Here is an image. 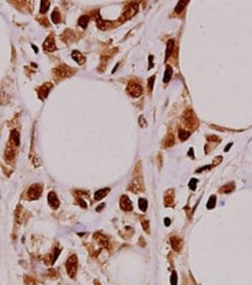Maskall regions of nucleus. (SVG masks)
<instances>
[{
	"label": "nucleus",
	"instance_id": "1",
	"mask_svg": "<svg viewBox=\"0 0 252 285\" xmlns=\"http://www.w3.org/2000/svg\"><path fill=\"white\" fill-rule=\"evenodd\" d=\"M66 268H67V272H68L69 277L74 278L76 276V272H77V256H70L68 258V261H67Z\"/></svg>",
	"mask_w": 252,
	"mask_h": 285
},
{
	"label": "nucleus",
	"instance_id": "2",
	"mask_svg": "<svg viewBox=\"0 0 252 285\" xmlns=\"http://www.w3.org/2000/svg\"><path fill=\"white\" fill-rule=\"evenodd\" d=\"M183 123L186 126H189V128H192V129H194L195 126L198 124L197 118L195 117L194 112H193L190 109L186 110V112L183 113Z\"/></svg>",
	"mask_w": 252,
	"mask_h": 285
},
{
	"label": "nucleus",
	"instance_id": "3",
	"mask_svg": "<svg viewBox=\"0 0 252 285\" xmlns=\"http://www.w3.org/2000/svg\"><path fill=\"white\" fill-rule=\"evenodd\" d=\"M127 92H128L132 97L137 98V97H140V96L143 95L144 90H143V87H141L139 83L132 81V82H130L128 85H127Z\"/></svg>",
	"mask_w": 252,
	"mask_h": 285
},
{
	"label": "nucleus",
	"instance_id": "4",
	"mask_svg": "<svg viewBox=\"0 0 252 285\" xmlns=\"http://www.w3.org/2000/svg\"><path fill=\"white\" fill-rule=\"evenodd\" d=\"M42 194V185L40 184H34L29 187L27 192V197L29 200H38Z\"/></svg>",
	"mask_w": 252,
	"mask_h": 285
},
{
	"label": "nucleus",
	"instance_id": "5",
	"mask_svg": "<svg viewBox=\"0 0 252 285\" xmlns=\"http://www.w3.org/2000/svg\"><path fill=\"white\" fill-rule=\"evenodd\" d=\"M55 75L57 76L58 79H62V77H67V76H70L71 74H72V70L69 68V67H67V66H60L58 68H56L55 70Z\"/></svg>",
	"mask_w": 252,
	"mask_h": 285
},
{
	"label": "nucleus",
	"instance_id": "6",
	"mask_svg": "<svg viewBox=\"0 0 252 285\" xmlns=\"http://www.w3.org/2000/svg\"><path fill=\"white\" fill-rule=\"evenodd\" d=\"M137 12H138V6H137V4H131V5H128L127 7H126L125 12H124V18L121 19V21H125V20L130 19V18H132L134 14H136Z\"/></svg>",
	"mask_w": 252,
	"mask_h": 285
},
{
	"label": "nucleus",
	"instance_id": "7",
	"mask_svg": "<svg viewBox=\"0 0 252 285\" xmlns=\"http://www.w3.org/2000/svg\"><path fill=\"white\" fill-rule=\"evenodd\" d=\"M43 49L47 50V51H54V50H56V45H55V40H54V36H53V35H49L48 38L45 40Z\"/></svg>",
	"mask_w": 252,
	"mask_h": 285
},
{
	"label": "nucleus",
	"instance_id": "8",
	"mask_svg": "<svg viewBox=\"0 0 252 285\" xmlns=\"http://www.w3.org/2000/svg\"><path fill=\"white\" fill-rule=\"evenodd\" d=\"M120 208L124 212H131L132 210V202H131V200L128 199L127 195H123L120 197Z\"/></svg>",
	"mask_w": 252,
	"mask_h": 285
},
{
	"label": "nucleus",
	"instance_id": "9",
	"mask_svg": "<svg viewBox=\"0 0 252 285\" xmlns=\"http://www.w3.org/2000/svg\"><path fill=\"white\" fill-rule=\"evenodd\" d=\"M48 203L53 209H57L60 207V200L54 192H50L48 194Z\"/></svg>",
	"mask_w": 252,
	"mask_h": 285
},
{
	"label": "nucleus",
	"instance_id": "10",
	"mask_svg": "<svg viewBox=\"0 0 252 285\" xmlns=\"http://www.w3.org/2000/svg\"><path fill=\"white\" fill-rule=\"evenodd\" d=\"M15 150H17V147L8 143V145H7V147H6V151H5V158H6L7 161H13V160H14Z\"/></svg>",
	"mask_w": 252,
	"mask_h": 285
},
{
	"label": "nucleus",
	"instance_id": "11",
	"mask_svg": "<svg viewBox=\"0 0 252 285\" xmlns=\"http://www.w3.org/2000/svg\"><path fill=\"white\" fill-rule=\"evenodd\" d=\"M182 240L181 238H179V237H172L171 238V246H172V248L174 249V251H176V252H180L181 251V249H182Z\"/></svg>",
	"mask_w": 252,
	"mask_h": 285
},
{
	"label": "nucleus",
	"instance_id": "12",
	"mask_svg": "<svg viewBox=\"0 0 252 285\" xmlns=\"http://www.w3.org/2000/svg\"><path fill=\"white\" fill-rule=\"evenodd\" d=\"M53 88V84L51 83H46L45 85H42L41 88L39 89V96L40 98L45 99L47 96H48L49 91H50V89Z\"/></svg>",
	"mask_w": 252,
	"mask_h": 285
},
{
	"label": "nucleus",
	"instance_id": "13",
	"mask_svg": "<svg viewBox=\"0 0 252 285\" xmlns=\"http://www.w3.org/2000/svg\"><path fill=\"white\" fill-rule=\"evenodd\" d=\"M10 144H12V145L15 146V147H18L20 145V135L17 130H13V131L11 132Z\"/></svg>",
	"mask_w": 252,
	"mask_h": 285
},
{
	"label": "nucleus",
	"instance_id": "14",
	"mask_svg": "<svg viewBox=\"0 0 252 285\" xmlns=\"http://www.w3.org/2000/svg\"><path fill=\"white\" fill-rule=\"evenodd\" d=\"M94 237L96 238V241H97L98 243H99L102 246H104V248H109V246H110V244H109V240H107L106 237L103 235V234H100V233H96Z\"/></svg>",
	"mask_w": 252,
	"mask_h": 285
},
{
	"label": "nucleus",
	"instance_id": "15",
	"mask_svg": "<svg viewBox=\"0 0 252 285\" xmlns=\"http://www.w3.org/2000/svg\"><path fill=\"white\" fill-rule=\"evenodd\" d=\"M71 57L75 60L78 64H83V63L85 62V56L82 55V53H79L77 50H74V51L71 53Z\"/></svg>",
	"mask_w": 252,
	"mask_h": 285
},
{
	"label": "nucleus",
	"instance_id": "16",
	"mask_svg": "<svg viewBox=\"0 0 252 285\" xmlns=\"http://www.w3.org/2000/svg\"><path fill=\"white\" fill-rule=\"evenodd\" d=\"M233 189H235V184H233V182H229V184H225L224 186H222L220 188V193L229 194V193H232Z\"/></svg>",
	"mask_w": 252,
	"mask_h": 285
},
{
	"label": "nucleus",
	"instance_id": "17",
	"mask_svg": "<svg viewBox=\"0 0 252 285\" xmlns=\"http://www.w3.org/2000/svg\"><path fill=\"white\" fill-rule=\"evenodd\" d=\"M109 192H110V188H103V189H99V191H97V192L95 193V200H96V201L102 200V199H103L104 197H106Z\"/></svg>",
	"mask_w": 252,
	"mask_h": 285
},
{
	"label": "nucleus",
	"instance_id": "18",
	"mask_svg": "<svg viewBox=\"0 0 252 285\" xmlns=\"http://www.w3.org/2000/svg\"><path fill=\"white\" fill-rule=\"evenodd\" d=\"M173 202H174V194H173V191H169L165 195V205L166 206H173Z\"/></svg>",
	"mask_w": 252,
	"mask_h": 285
},
{
	"label": "nucleus",
	"instance_id": "19",
	"mask_svg": "<svg viewBox=\"0 0 252 285\" xmlns=\"http://www.w3.org/2000/svg\"><path fill=\"white\" fill-rule=\"evenodd\" d=\"M174 46H175V42L174 40H169L168 42H167V49H166V60L168 59L171 55H172V53H173V49H174Z\"/></svg>",
	"mask_w": 252,
	"mask_h": 285
},
{
	"label": "nucleus",
	"instance_id": "20",
	"mask_svg": "<svg viewBox=\"0 0 252 285\" xmlns=\"http://www.w3.org/2000/svg\"><path fill=\"white\" fill-rule=\"evenodd\" d=\"M175 143V139H174V136L172 135V133H169L167 137H166V139L164 140V146L165 147H171V146H173Z\"/></svg>",
	"mask_w": 252,
	"mask_h": 285
},
{
	"label": "nucleus",
	"instance_id": "21",
	"mask_svg": "<svg viewBox=\"0 0 252 285\" xmlns=\"http://www.w3.org/2000/svg\"><path fill=\"white\" fill-rule=\"evenodd\" d=\"M89 21H90V17H89V15H82V17L79 18V20H78V25H79L82 28H85L88 26V23H89Z\"/></svg>",
	"mask_w": 252,
	"mask_h": 285
},
{
	"label": "nucleus",
	"instance_id": "22",
	"mask_svg": "<svg viewBox=\"0 0 252 285\" xmlns=\"http://www.w3.org/2000/svg\"><path fill=\"white\" fill-rule=\"evenodd\" d=\"M172 74H173V68H172L171 66H167V67H166L165 76H164V82H165V83L169 82V79L172 77Z\"/></svg>",
	"mask_w": 252,
	"mask_h": 285
},
{
	"label": "nucleus",
	"instance_id": "23",
	"mask_svg": "<svg viewBox=\"0 0 252 285\" xmlns=\"http://www.w3.org/2000/svg\"><path fill=\"white\" fill-rule=\"evenodd\" d=\"M130 188V191H132V192H134V193H138V192H140L141 189H143V187H141V185L137 181V180H134L132 184H131V186L128 187Z\"/></svg>",
	"mask_w": 252,
	"mask_h": 285
},
{
	"label": "nucleus",
	"instance_id": "24",
	"mask_svg": "<svg viewBox=\"0 0 252 285\" xmlns=\"http://www.w3.org/2000/svg\"><path fill=\"white\" fill-rule=\"evenodd\" d=\"M189 136H190V132L186 131V130H183L182 128L179 129V138H180V140L184 141L186 139H188V138H189Z\"/></svg>",
	"mask_w": 252,
	"mask_h": 285
},
{
	"label": "nucleus",
	"instance_id": "25",
	"mask_svg": "<svg viewBox=\"0 0 252 285\" xmlns=\"http://www.w3.org/2000/svg\"><path fill=\"white\" fill-rule=\"evenodd\" d=\"M49 5H50V2H49L48 0H42V1H41V7H40V13H41V14H45V13L48 11Z\"/></svg>",
	"mask_w": 252,
	"mask_h": 285
},
{
	"label": "nucleus",
	"instance_id": "26",
	"mask_svg": "<svg viewBox=\"0 0 252 285\" xmlns=\"http://www.w3.org/2000/svg\"><path fill=\"white\" fill-rule=\"evenodd\" d=\"M186 5H188V1H179L177 5H176V7H175V13L180 14V13L182 12V10H184Z\"/></svg>",
	"mask_w": 252,
	"mask_h": 285
},
{
	"label": "nucleus",
	"instance_id": "27",
	"mask_svg": "<svg viewBox=\"0 0 252 285\" xmlns=\"http://www.w3.org/2000/svg\"><path fill=\"white\" fill-rule=\"evenodd\" d=\"M51 20H53V22L54 23H60L61 22V20H62V18H61V15H60V12H58L57 10H55L53 13H51Z\"/></svg>",
	"mask_w": 252,
	"mask_h": 285
},
{
	"label": "nucleus",
	"instance_id": "28",
	"mask_svg": "<svg viewBox=\"0 0 252 285\" xmlns=\"http://www.w3.org/2000/svg\"><path fill=\"white\" fill-rule=\"evenodd\" d=\"M147 206H148V203H147L146 199H139V208L141 212H145L147 209Z\"/></svg>",
	"mask_w": 252,
	"mask_h": 285
},
{
	"label": "nucleus",
	"instance_id": "29",
	"mask_svg": "<svg viewBox=\"0 0 252 285\" xmlns=\"http://www.w3.org/2000/svg\"><path fill=\"white\" fill-rule=\"evenodd\" d=\"M215 206H216V197L211 195L210 199H209V201H208V203H207V208L208 209H213Z\"/></svg>",
	"mask_w": 252,
	"mask_h": 285
},
{
	"label": "nucleus",
	"instance_id": "30",
	"mask_svg": "<svg viewBox=\"0 0 252 285\" xmlns=\"http://www.w3.org/2000/svg\"><path fill=\"white\" fill-rule=\"evenodd\" d=\"M171 284L177 285V275H176L175 271H173V272H172V276H171Z\"/></svg>",
	"mask_w": 252,
	"mask_h": 285
},
{
	"label": "nucleus",
	"instance_id": "31",
	"mask_svg": "<svg viewBox=\"0 0 252 285\" xmlns=\"http://www.w3.org/2000/svg\"><path fill=\"white\" fill-rule=\"evenodd\" d=\"M141 225H143V228L146 233H149V226H148V221L147 220H141Z\"/></svg>",
	"mask_w": 252,
	"mask_h": 285
},
{
	"label": "nucleus",
	"instance_id": "32",
	"mask_svg": "<svg viewBox=\"0 0 252 285\" xmlns=\"http://www.w3.org/2000/svg\"><path fill=\"white\" fill-rule=\"evenodd\" d=\"M154 79H155V76H152V77H149V79H148V90H149V91H152V90H153Z\"/></svg>",
	"mask_w": 252,
	"mask_h": 285
},
{
	"label": "nucleus",
	"instance_id": "33",
	"mask_svg": "<svg viewBox=\"0 0 252 285\" xmlns=\"http://www.w3.org/2000/svg\"><path fill=\"white\" fill-rule=\"evenodd\" d=\"M196 182H197V180H196L195 178L190 180V182H189V188H190L192 191H195V189H196Z\"/></svg>",
	"mask_w": 252,
	"mask_h": 285
},
{
	"label": "nucleus",
	"instance_id": "34",
	"mask_svg": "<svg viewBox=\"0 0 252 285\" xmlns=\"http://www.w3.org/2000/svg\"><path fill=\"white\" fill-rule=\"evenodd\" d=\"M77 202H78V205L81 207H83V208H87V203L84 202V200L83 199H77Z\"/></svg>",
	"mask_w": 252,
	"mask_h": 285
},
{
	"label": "nucleus",
	"instance_id": "35",
	"mask_svg": "<svg viewBox=\"0 0 252 285\" xmlns=\"http://www.w3.org/2000/svg\"><path fill=\"white\" fill-rule=\"evenodd\" d=\"M139 123H140V125H143V126H145V125H146V123H145V120H144V117H140V118H139Z\"/></svg>",
	"mask_w": 252,
	"mask_h": 285
},
{
	"label": "nucleus",
	"instance_id": "36",
	"mask_svg": "<svg viewBox=\"0 0 252 285\" xmlns=\"http://www.w3.org/2000/svg\"><path fill=\"white\" fill-rule=\"evenodd\" d=\"M165 225H166V226H167V227H168V226H169V225H171V220H169L168 217H167V218H165Z\"/></svg>",
	"mask_w": 252,
	"mask_h": 285
},
{
	"label": "nucleus",
	"instance_id": "37",
	"mask_svg": "<svg viewBox=\"0 0 252 285\" xmlns=\"http://www.w3.org/2000/svg\"><path fill=\"white\" fill-rule=\"evenodd\" d=\"M152 61H153V56H149V68H152V67H153V63H152Z\"/></svg>",
	"mask_w": 252,
	"mask_h": 285
},
{
	"label": "nucleus",
	"instance_id": "38",
	"mask_svg": "<svg viewBox=\"0 0 252 285\" xmlns=\"http://www.w3.org/2000/svg\"><path fill=\"white\" fill-rule=\"evenodd\" d=\"M189 157L194 158V156H193V148H190V150H189Z\"/></svg>",
	"mask_w": 252,
	"mask_h": 285
},
{
	"label": "nucleus",
	"instance_id": "39",
	"mask_svg": "<svg viewBox=\"0 0 252 285\" xmlns=\"http://www.w3.org/2000/svg\"><path fill=\"white\" fill-rule=\"evenodd\" d=\"M103 207H104V205H100L99 207H97V212H99V210H100V209H102Z\"/></svg>",
	"mask_w": 252,
	"mask_h": 285
},
{
	"label": "nucleus",
	"instance_id": "40",
	"mask_svg": "<svg viewBox=\"0 0 252 285\" xmlns=\"http://www.w3.org/2000/svg\"><path fill=\"white\" fill-rule=\"evenodd\" d=\"M231 145H232V144H229V145H228V147L225 148V151H229V148L231 147Z\"/></svg>",
	"mask_w": 252,
	"mask_h": 285
}]
</instances>
